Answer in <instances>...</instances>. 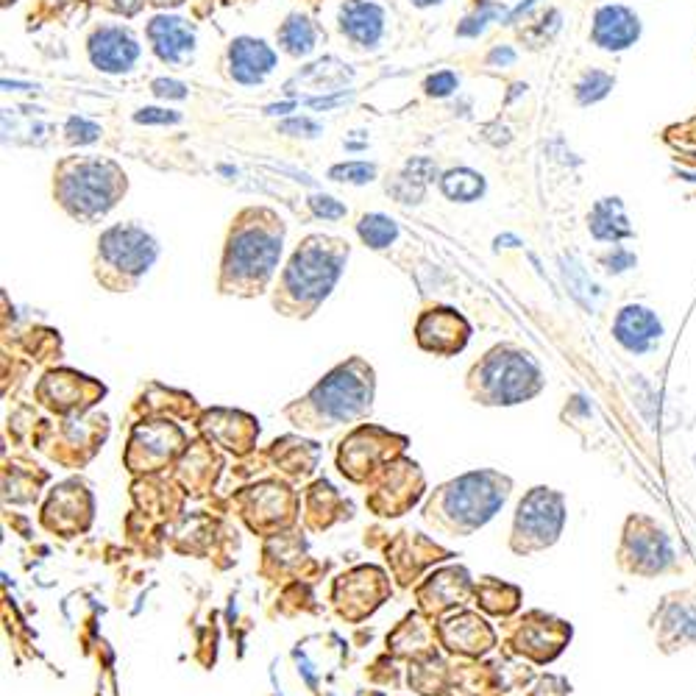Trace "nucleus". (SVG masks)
Segmentation results:
<instances>
[{
	"label": "nucleus",
	"mask_w": 696,
	"mask_h": 696,
	"mask_svg": "<svg viewBox=\"0 0 696 696\" xmlns=\"http://www.w3.org/2000/svg\"><path fill=\"white\" fill-rule=\"evenodd\" d=\"M282 220L265 209L245 212L234 226L223 254L220 287L223 293L257 296L271 282L276 262L282 257Z\"/></svg>",
	"instance_id": "obj_1"
},
{
	"label": "nucleus",
	"mask_w": 696,
	"mask_h": 696,
	"mask_svg": "<svg viewBox=\"0 0 696 696\" xmlns=\"http://www.w3.org/2000/svg\"><path fill=\"white\" fill-rule=\"evenodd\" d=\"M374 401V371L362 360H348L312 387L304 399L293 404L287 415L298 429H332L360 421L371 413Z\"/></svg>",
	"instance_id": "obj_2"
},
{
	"label": "nucleus",
	"mask_w": 696,
	"mask_h": 696,
	"mask_svg": "<svg viewBox=\"0 0 696 696\" xmlns=\"http://www.w3.org/2000/svg\"><path fill=\"white\" fill-rule=\"evenodd\" d=\"M346 259L348 245L332 237H310L307 243H301L279 284L276 310L298 318L312 315L323 298L332 293Z\"/></svg>",
	"instance_id": "obj_3"
},
{
	"label": "nucleus",
	"mask_w": 696,
	"mask_h": 696,
	"mask_svg": "<svg viewBox=\"0 0 696 696\" xmlns=\"http://www.w3.org/2000/svg\"><path fill=\"white\" fill-rule=\"evenodd\" d=\"M510 493V479L496 471H474L440 485L426 504L424 518L452 535H471L488 524Z\"/></svg>",
	"instance_id": "obj_4"
},
{
	"label": "nucleus",
	"mask_w": 696,
	"mask_h": 696,
	"mask_svg": "<svg viewBox=\"0 0 696 696\" xmlns=\"http://www.w3.org/2000/svg\"><path fill=\"white\" fill-rule=\"evenodd\" d=\"M468 387L479 404H490V407L521 404L541 393V365L529 351L516 346H496L471 368Z\"/></svg>",
	"instance_id": "obj_5"
},
{
	"label": "nucleus",
	"mask_w": 696,
	"mask_h": 696,
	"mask_svg": "<svg viewBox=\"0 0 696 696\" xmlns=\"http://www.w3.org/2000/svg\"><path fill=\"white\" fill-rule=\"evenodd\" d=\"M59 201L78 220H95L115 207L120 193H126V176L112 162L81 159L70 162L59 173Z\"/></svg>",
	"instance_id": "obj_6"
},
{
	"label": "nucleus",
	"mask_w": 696,
	"mask_h": 696,
	"mask_svg": "<svg viewBox=\"0 0 696 696\" xmlns=\"http://www.w3.org/2000/svg\"><path fill=\"white\" fill-rule=\"evenodd\" d=\"M156 254H159V245L145 229L129 226V223L115 226L98 240V262H95L98 282L115 293L129 290L151 271Z\"/></svg>",
	"instance_id": "obj_7"
},
{
	"label": "nucleus",
	"mask_w": 696,
	"mask_h": 696,
	"mask_svg": "<svg viewBox=\"0 0 696 696\" xmlns=\"http://www.w3.org/2000/svg\"><path fill=\"white\" fill-rule=\"evenodd\" d=\"M619 566L635 577H660L680 571L677 555L666 529L655 524L652 518L632 516L624 524L619 546Z\"/></svg>",
	"instance_id": "obj_8"
},
{
	"label": "nucleus",
	"mask_w": 696,
	"mask_h": 696,
	"mask_svg": "<svg viewBox=\"0 0 696 696\" xmlns=\"http://www.w3.org/2000/svg\"><path fill=\"white\" fill-rule=\"evenodd\" d=\"M566 524V502L552 488H532L518 504L510 546L518 555L549 549L560 538Z\"/></svg>",
	"instance_id": "obj_9"
},
{
	"label": "nucleus",
	"mask_w": 696,
	"mask_h": 696,
	"mask_svg": "<svg viewBox=\"0 0 696 696\" xmlns=\"http://www.w3.org/2000/svg\"><path fill=\"white\" fill-rule=\"evenodd\" d=\"M652 630L666 655L696 646V593H669L652 616Z\"/></svg>",
	"instance_id": "obj_10"
},
{
	"label": "nucleus",
	"mask_w": 696,
	"mask_h": 696,
	"mask_svg": "<svg viewBox=\"0 0 696 696\" xmlns=\"http://www.w3.org/2000/svg\"><path fill=\"white\" fill-rule=\"evenodd\" d=\"M641 17L632 12L630 6L621 3H607L602 9H596L591 26V39L596 48L607 53L630 51L632 45L641 39Z\"/></svg>",
	"instance_id": "obj_11"
},
{
	"label": "nucleus",
	"mask_w": 696,
	"mask_h": 696,
	"mask_svg": "<svg viewBox=\"0 0 696 696\" xmlns=\"http://www.w3.org/2000/svg\"><path fill=\"white\" fill-rule=\"evenodd\" d=\"M613 337L624 351L641 357V354H649L660 346L663 321L658 318V312L649 310L644 304H627V307H621L616 321H613Z\"/></svg>",
	"instance_id": "obj_12"
},
{
	"label": "nucleus",
	"mask_w": 696,
	"mask_h": 696,
	"mask_svg": "<svg viewBox=\"0 0 696 696\" xmlns=\"http://www.w3.org/2000/svg\"><path fill=\"white\" fill-rule=\"evenodd\" d=\"M396 440L393 435H387L382 429L374 426H362L348 440H343L340 449V471L354 482H365L376 471L379 460L387 454V443Z\"/></svg>",
	"instance_id": "obj_13"
},
{
	"label": "nucleus",
	"mask_w": 696,
	"mask_h": 696,
	"mask_svg": "<svg viewBox=\"0 0 696 696\" xmlns=\"http://www.w3.org/2000/svg\"><path fill=\"white\" fill-rule=\"evenodd\" d=\"M571 638V627L566 621L543 616V613H532L524 627L516 635V649L521 655H529L535 663H549L555 660L563 646Z\"/></svg>",
	"instance_id": "obj_14"
},
{
	"label": "nucleus",
	"mask_w": 696,
	"mask_h": 696,
	"mask_svg": "<svg viewBox=\"0 0 696 696\" xmlns=\"http://www.w3.org/2000/svg\"><path fill=\"white\" fill-rule=\"evenodd\" d=\"M181 443H184V438L173 424L137 426L129 443L131 471H154L179 452Z\"/></svg>",
	"instance_id": "obj_15"
},
{
	"label": "nucleus",
	"mask_w": 696,
	"mask_h": 696,
	"mask_svg": "<svg viewBox=\"0 0 696 696\" xmlns=\"http://www.w3.org/2000/svg\"><path fill=\"white\" fill-rule=\"evenodd\" d=\"M90 59L104 73H126L140 59V45L129 28L104 26L90 37Z\"/></svg>",
	"instance_id": "obj_16"
},
{
	"label": "nucleus",
	"mask_w": 696,
	"mask_h": 696,
	"mask_svg": "<svg viewBox=\"0 0 696 696\" xmlns=\"http://www.w3.org/2000/svg\"><path fill=\"white\" fill-rule=\"evenodd\" d=\"M104 393V387H98L90 376L73 374V371H59L51 374L39 385V399L45 401L56 413H76L90 407L92 399Z\"/></svg>",
	"instance_id": "obj_17"
},
{
	"label": "nucleus",
	"mask_w": 696,
	"mask_h": 696,
	"mask_svg": "<svg viewBox=\"0 0 696 696\" xmlns=\"http://www.w3.org/2000/svg\"><path fill=\"white\" fill-rule=\"evenodd\" d=\"M418 343L426 351H435V354H457L460 348L468 343V323L457 315L454 310H429L418 321Z\"/></svg>",
	"instance_id": "obj_18"
},
{
	"label": "nucleus",
	"mask_w": 696,
	"mask_h": 696,
	"mask_svg": "<svg viewBox=\"0 0 696 696\" xmlns=\"http://www.w3.org/2000/svg\"><path fill=\"white\" fill-rule=\"evenodd\" d=\"M229 67H232L234 81H240V84H259V81H265L273 73L276 53L262 39L240 37L234 39L232 48H229Z\"/></svg>",
	"instance_id": "obj_19"
},
{
	"label": "nucleus",
	"mask_w": 696,
	"mask_h": 696,
	"mask_svg": "<svg viewBox=\"0 0 696 696\" xmlns=\"http://www.w3.org/2000/svg\"><path fill=\"white\" fill-rule=\"evenodd\" d=\"M151 48L162 62H184L195 51V31L179 17H156L148 26Z\"/></svg>",
	"instance_id": "obj_20"
},
{
	"label": "nucleus",
	"mask_w": 696,
	"mask_h": 696,
	"mask_svg": "<svg viewBox=\"0 0 696 696\" xmlns=\"http://www.w3.org/2000/svg\"><path fill=\"white\" fill-rule=\"evenodd\" d=\"M340 28L357 45H376L385 31V14L368 0H351L340 12Z\"/></svg>",
	"instance_id": "obj_21"
},
{
	"label": "nucleus",
	"mask_w": 696,
	"mask_h": 696,
	"mask_svg": "<svg viewBox=\"0 0 696 696\" xmlns=\"http://www.w3.org/2000/svg\"><path fill=\"white\" fill-rule=\"evenodd\" d=\"M588 232L599 243H621L630 240L635 229L630 226L627 209L621 204V198H599L588 212Z\"/></svg>",
	"instance_id": "obj_22"
},
{
	"label": "nucleus",
	"mask_w": 696,
	"mask_h": 696,
	"mask_svg": "<svg viewBox=\"0 0 696 696\" xmlns=\"http://www.w3.org/2000/svg\"><path fill=\"white\" fill-rule=\"evenodd\" d=\"M443 641L452 652H463V655H479L493 646V632L485 621L471 613H460L457 619L446 621L443 627Z\"/></svg>",
	"instance_id": "obj_23"
},
{
	"label": "nucleus",
	"mask_w": 696,
	"mask_h": 696,
	"mask_svg": "<svg viewBox=\"0 0 696 696\" xmlns=\"http://www.w3.org/2000/svg\"><path fill=\"white\" fill-rule=\"evenodd\" d=\"M440 187H443L446 198L460 201V204H471V201H477L479 195L485 193V179H482L479 173H474V170L460 168L449 170V173L440 179Z\"/></svg>",
	"instance_id": "obj_24"
},
{
	"label": "nucleus",
	"mask_w": 696,
	"mask_h": 696,
	"mask_svg": "<svg viewBox=\"0 0 696 696\" xmlns=\"http://www.w3.org/2000/svg\"><path fill=\"white\" fill-rule=\"evenodd\" d=\"M282 48L293 56H307V53L315 48V26H312L307 17L301 14H293L287 23L282 26Z\"/></svg>",
	"instance_id": "obj_25"
},
{
	"label": "nucleus",
	"mask_w": 696,
	"mask_h": 696,
	"mask_svg": "<svg viewBox=\"0 0 696 696\" xmlns=\"http://www.w3.org/2000/svg\"><path fill=\"white\" fill-rule=\"evenodd\" d=\"M357 232H360L362 243L368 245V248H387V245L399 237V226H396V220L374 212V215H365L360 220Z\"/></svg>",
	"instance_id": "obj_26"
},
{
	"label": "nucleus",
	"mask_w": 696,
	"mask_h": 696,
	"mask_svg": "<svg viewBox=\"0 0 696 696\" xmlns=\"http://www.w3.org/2000/svg\"><path fill=\"white\" fill-rule=\"evenodd\" d=\"M613 84H616V78L610 76V73H605V70H588V73L577 81V87H574L577 104L580 106L599 104L602 98L610 95Z\"/></svg>",
	"instance_id": "obj_27"
},
{
	"label": "nucleus",
	"mask_w": 696,
	"mask_h": 696,
	"mask_svg": "<svg viewBox=\"0 0 696 696\" xmlns=\"http://www.w3.org/2000/svg\"><path fill=\"white\" fill-rule=\"evenodd\" d=\"M329 176L335 181H346V184H368L376 179V165L371 162H343L329 170Z\"/></svg>",
	"instance_id": "obj_28"
},
{
	"label": "nucleus",
	"mask_w": 696,
	"mask_h": 696,
	"mask_svg": "<svg viewBox=\"0 0 696 696\" xmlns=\"http://www.w3.org/2000/svg\"><path fill=\"white\" fill-rule=\"evenodd\" d=\"M65 134L73 145H87V142H95L101 137V129L95 123H90L87 117H70L65 126Z\"/></svg>",
	"instance_id": "obj_29"
},
{
	"label": "nucleus",
	"mask_w": 696,
	"mask_h": 696,
	"mask_svg": "<svg viewBox=\"0 0 696 696\" xmlns=\"http://www.w3.org/2000/svg\"><path fill=\"white\" fill-rule=\"evenodd\" d=\"M424 87L429 95H435V98H446V95H452V92L457 90V76H454L452 70H440V73H435V76L426 78Z\"/></svg>",
	"instance_id": "obj_30"
},
{
	"label": "nucleus",
	"mask_w": 696,
	"mask_h": 696,
	"mask_svg": "<svg viewBox=\"0 0 696 696\" xmlns=\"http://www.w3.org/2000/svg\"><path fill=\"white\" fill-rule=\"evenodd\" d=\"M310 204H312V212H315L318 218L337 220L346 215V207H343L340 201H335L332 195H315V198H310Z\"/></svg>",
	"instance_id": "obj_31"
},
{
	"label": "nucleus",
	"mask_w": 696,
	"mask_h": 696,
	"mask_svg": "<svg viewBox=\"0 0 696 696\" xmlns=\"http://www.w3.org/2000/svg\"><path fill=\"white\" fill-rule=\"evenodd\" d=\"M602 265L607 268V273H624L635 265V254L627 251V248H621V245H613V251L607 257H602Z\"/></svg>",
	"instance_id": "obj_32"
},
{
	"label": "nucleus",
	"mask_w": 696,
	"mask_h": 696,
	"mask_svg": "<svg viewBox=\"0 0 696 696\" xmlns=\"http://www.w3.org/2000/svg\"><path fill=\"white\" fill-rule=\"evenodd\" d=\"M151 90H154L156 98H173V101L187 98V87L181 81H173V78H156Z\"/></svg>",
	"instance_id": "obj_33"
},
{
	"label": "nucleus",
	"mask_w": 696,
	"mask_h": 696,
	"mask_svg": "<svg viewBox=\"0 0 696 696\" xmlns=\"http://www.w3.org/2000/svg\"><path fill=\"white\" fill-rule=\"evenodd\" d=\"M137 123H179V112H168V109H140L134 115Z\"/></svg>",
	"instance_id": "obj_34"
},
{
	"label": "nucleus",
	"mask_w": 696,
	"mask_h": 696,
	"mask_svg": "<svg viewBox=\"0 0 696 696\" xmlns=\"http://www.w3.org/2000/svg\"><path fill=\"white\" fill-rule=\"evenodd\" d=\"M282 131L284 134H290V131H307V137H315V134H321V123H315V120H310V117H301V120H287V123H282Z\"/></svg>",
	"instance_id": "obj_35"
},
{
	"label": "nucleus",
	"mask_w": 696,
	"mask_h": 696,
	"mask_svg": "<svg viewBox=\"0 0 696 696\" xmlns=\"http://www.w3.org/2000/svg\"><path fill=\"white\" fill-rule=\"evenodd\" d=\"M156 6H179V3H184V0H154Z\"/></svg>",
	"instance_id": "obj_36"
},
{
	"label": "nucleus",
	"mask_w": 696,
	"mask_h": 696,
	"mask_svg": "<svg viewBox=\"0 0 696 696\" xmlns=\"http://www.w3.org/2000/svg\"><path fill=\"white\" fill-rule=\"evenodd\" d=\"M415 6H435V3H440V0H413Z\"/></svg>",
	"instance_id": "obj_37"
}]
</instances>
